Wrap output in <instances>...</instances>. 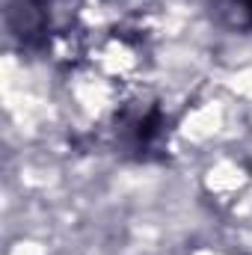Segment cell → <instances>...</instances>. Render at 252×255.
<instances>
[{
	"label": "cell",
	"mask_w": 252,
	"mask_h": 255,
	"mask_svg": "<svg viewBox=\"0 0 252 255\" xmlns=\"http://www.w3.org/2000/svg\"><path fill=\"white\" fill-rule=\"evenodd\" d=\"M116 136H119V145L125 151L142 160V157L160 151V145L166 139V113L157 104L127 107L125 113H119Z\"/></svg>",
	"instance_id": "cell-2"
},
{
	"label": "cell",
	"mask_w": 252,
	"mask_h": 255,
	"mask_svg": "<svg viewBox=\"0 0 252 255\" xmlns=\"http://www.w3.org/2000/svg\"><path fill=\"white\" fill-rule=\"evenodd\" d=\"M232 27H252V0H217Z\"/></svg>",
	"instance_id": "cell-3"
},
{
	"label": "cell",
	"mask_w": 252,
	"mask_h": 255,
	"mask_svg": "<svg viewBox=\"0 0 252 255\" xmlns=\"http://www.w3.org/2000/svg\"><path fill=\"white\" fill-rule=\"evenodd\" d=\"M65 0H6V27L24 48H42L60 27Z\"/></svg>",
	"instance_id": "cell-1"
}]
</instances>
